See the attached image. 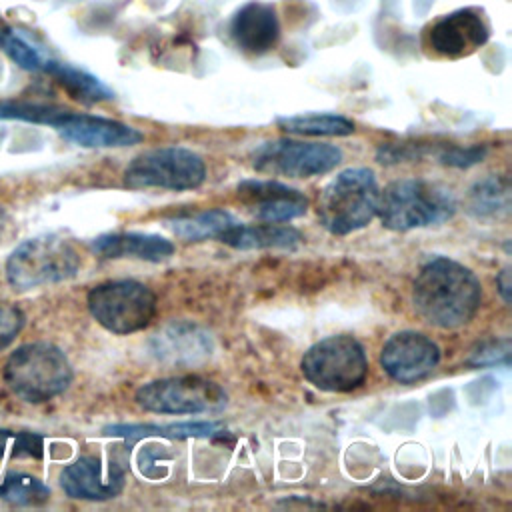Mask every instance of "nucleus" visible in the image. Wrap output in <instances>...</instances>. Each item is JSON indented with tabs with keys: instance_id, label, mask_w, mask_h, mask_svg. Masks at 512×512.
Returning <instances> with one entry per match:
<instances>
[{
	"instance_id": "nucleus-1",
	"label": "nucleus",
	"mask_w": 512,
	"mask_h": 512,
	"mask_svg": "<svg viewBox=\"0 0 512 512\" xmlns=\"http://www.w3.org/2000/svg\"><path fill=\"white\" fill-rule=\"evenodd\" d=\"M482 300L476 274L446 256L428 260L412 286V302L416 312L432 326L452 330L468 324Z\"/></svg>"
},
{
	"instance_id": "nucleus-2",
	"label": "nucleus",
	"mask_w": 512,
	"mask_h": 512,
	"mask_svg": "<svg viewBox=\"0 0 512 512\" xmlns=\"http://www.w3.org/2000/svg\"><path fill=\"white\" fill-rule=\"evenodd\" d=\"M456 212V198L450 188L424 180L402 178L390 182L378 196L376 214L382 226L406 232L442 224Z\"/></svg>"
},
{
	"instance_id": "nucleus-3",
	"label": "nucleus",
	"mask_w": 512,
	"mask_h": 512,
	"mask_svg": "<svg viewBox=\"0 0 512 512\" xmlns=\"http://www.w3.org/2000/svg\"><path fill=\"white\" fill-rule=\"evenodd\" d=\"M380 188L368 168H346L338 172L318 196V218L334 236H346L364 228L378 208Z\"/></svg>"
},
{
	"instance_id": "nucleus-4",
	"label": "nucleus",
	"mask_w": 512,
	"mask_h": 512,
	"mask_svg": "<svg viewBox=\"0 0 512 512\" xmlns=\"http://www.w3.org/2000/svg\"><path fill=\"white\" fill-rule=\"evenodd\" d=\"M6 386L24 402L40 404L62 394L72 382L66 354L48 342L16 348L4 364Z\"/></svg>"
},
{
	"instance_id": "nucleus-5",
	"label": "nucleus",
	"mask_w": 512,
	"mask_h": 512,
	"mask_svg": "<svg viewBox=\"0 0 512 512\" xmlns=\"http://www.w3.org/2000/svg\"><path fill=\"white\" fill-rule=\"evenodd\" d=\"M78 268L80 256L76 248L66 238L44 234L12 250L6 260V280L16 290H32L72 278Z\"/></svg>"
},
{
	"instance_id": "nucleus-6",
	"label": "nucleus",
	"mask_w": 512,
	"mask_h": 512,
	"mask_svg": "<svg viewBox=\"0 0 512 512\" xmlns=\"http://www.w3.org/2000/svg\"><path fill=\"white\" fill-rule=\"evenodd\" d=\"M304 378L324 392H350L368 374L362 344L350 334H334L312 344L300 362Z\"/></svg>"
},
{
	"instance_id": "nucleus-7",
	"label": "nucleus",
	"mask_w": 512,
	"mask_h": 512,
	"mask_svg": "<svg viewBox=\"0 0 512 512\" xmlns=\"http://www.w3.org/2000/svg\"><path fill=\"white\" fill-rule=\"evenodd\" d=\"M86 304L94 320L112 334L138 332L156 314V294L138 280L102 282L88 292Z\"/></svg>"
},
{
	"instance_id": "nucleus-8",
	"label": "nucleus",
	"mask_w": 512,
	"mask_h": 512,
	"mask_svg": "<svg viewBox=\"0 0 512 512\" xmlns=\"http://www.w3.org/2000/svg\"><path fill=\"white\" fill-rule=\"evenodd\" d=\"M206 178L204 160L182 146L152 148L136 158L124 170V186L132 190H194Z\"/></svg>"
},
{
	"instance_id": "nucleus-9",
	"label": "nucleus",
	"mask_w": 512,
	"mask_h": 512,
	"mask_svg": "<svg viewBox=\"0 0 512 512\" xmlns=\"http://www.w3.org/2000/svg\"><path fill=\"white\" fill-rule=\"evenodd\" d=\"M136 402L156 414H210L220 412L228 396L212 380L186 374L152 380L136 390Z\"/></svg>"
},
{
	"instance_id": "nucleus-10",
	"label": "nucleus",
	"mask_w": 512,
	"mask_h": 512,
	"mask_svg": "<svg viewBox=\"0 0 512 512\" xmlns=\"http://www.w3.org/2000/svg\"><path fill=\"white\" fill-rule=\"evenodd\" d=\"M342 162V150L324 142L268 140L254 148L252 166L270 176L312 178L334 170Z\"/></svg>"
},
{
	"instance_id": "nucleus-11",
	"label": "nucleus",
	"mask_w": 512,
	"mask_h": 512,
	"mask_svg": "<svg viewBox=\"0 0 512 512\" xmlns=\"http://www.w3.org/2000/svg\"><path fill=\"white\" fill-rule=\"evenodd\" d=\"M438 360L440 350L436 342L412 330L392 334L380 352L384 372L400 384H412L426 378L438 366Z\"/></svg>"
},
{
	"instance_id": "nucleus-12",
	"label": "nucleus",
	"mask_w": 512,
	"mask_h": 512,
	"mask_svg": "<svg viewBox=\"0 0 512 512\" xmlns=\"http://www.w3.org/2000/svg\"><path fill=\"white\" fill-rule=\"evenodd\" d=\"M148 352L154 360L166 366H196L212 356L214 340L200 324L174 320L152 334Z\"/></svg>"
},
{
	"instance_id": "nucleus-13",
	"label": "nucleus",
	"mask_w": 512,
	"mask_h": 512,
	"mask_svg": "<svg viewBox=\"0 0 512 512\" xmlns=\"http://www.w3.org/2000/svg\"><path fill=\"white\" fill-rule=\"evenodd\" d=\"M242 206L264 222H288L308 210V198L298 188L278 180H242L236 186Z\"/></svg>"
},
{
	"instance_id": "nucleus-14",
	"label": "nucleus",
	"mask_w": 512,
	"mask_h": 512,
	"mask_svg": "<svg viewBox=\"0 0 512 512\" xmlns=\"http://www.w3.org/2000/svg\"><path fill=\"white\" fill-rule=\"evenodd\" d=\"M62 490L76 500H108L124 488V468L98 456H82L60 474Z\"/></svg>"
},
{
	"instance_id": "nucleus-15",
	"label": "nucleus",
	"mask_w": 512,
	"mask_h": 512,
	"mask_svg": "<svg viewBox=\"0 0 512 512\" xmlns=\"http://www.w3.org/2000/svg\"><path fill=\"white\" fill-rule=\"evenodd\" d=\"M62 138L84 148H124L144 140V134L120 120L66 112L54 126Z\"/></svg>"
},
{
	"instance_id": "nucleus-16",
	"label": "nucleus",
	"mask_w": 512,
	"mask_h": 512,
	"mask_svg": "<svg viewBox=\"0 0 512 512\" xmlns=\"http://www.w3.org/2000/svg\"><path fill=\"white\" fill-rule=\"evenodd\" d=\"M428 48L444 58H460L488 40V26L484 18L470 10H456L434 22L428 32Z\"/></svg>"
},
{
	"instance_id": "nucleus-17",
	"label": "nucleus",
	"mask_w": 512,
	"mask_h": 512,
	"mask_svg": "<svg viewBox=\"0 0 512 512\" xmlns=\"http://www.w3.org/2000/svg\"><path fill=\"white\" fill-rule=\"evenodd\" d=\"M230 36L236 46L250 54L272 50L280 36L276 8L268 2L250 0L236 10L230 22Z\"/></svg>"
},
{
	"instance_id": "nucleus-18",
	"label": "nucleus",
	"mask_w": 512,
	"mask_h": 512,
	"mask_svg": "<svg viewBox=\"0 0 512 512\" xmlns=\"http://www.w3.org/2000/svg\"><path fill=\"white\" fill-rule=\"evenodd\" d=\"M90 248L104 258H138L160 262L174 254V244L160 234L108 232L92 240Z\"/></svg>"
},
{
	"instance_id": "nucleus-19",
	"label": "nucleus",
	"mask_w": 512,
	"mask_h": 512,
	"mask_svg": "<svg viewBox=\"0 0 512 512\" xmlns=\"http://www.w3.org/2000/svg\"><path fill=\"white\" fill-rule=\"evenodd\" d=\"M302 236L292 226H282L278 222L266 224H242L238 222L222 236V244H228L236 250H264V248H280L292 250L300 244Z\"/></svg>"
},
{
	"instance_id": "nucleus-20",
	"label": "nucleus",
	"mask_w": 512,
	"mask_h": 512,
	"mask_svg": "<svg viewBox=\"0 0 512 512\" xmlns=\"http://www.w3.org/2000/svg\"><path fill=\"white\" fill-rule=\"evenodd\" d=\"M236 224H238V220L222 208L174 216V218L164 220V228H168L176 238L186 240V242H202V240H218L220 242L222 236Z\"/></svg>"
},
{
	"instance_id": "nucleus-21",
	"label": "nucleus",
	"mask_w": 512,
	"mask_h": 512,
	"mask_svg": "<svg viewBox=\"0 0 512 512\" xmlns=\"http://www.w3.org/2000/svg\"><path fill=\"white\" fill-rule=\"evenodd\" d=\"M220 430L216 422H170V424H114L106 426L104 434L136 442L140 438H208Z\"/></svg>"
},
{
	"instance_id": "nucleus-22",
	"label": "nucleus",
	"mask_w": 512,
	"mask_h": 512,
	"mask_svg": "<svg viewBox=\"0 0 512 512\" xmlns=\"http://www.w3.org/2000/svg\"><path fill=\"white\" fill-rule=\"evenodd\" d=\"M466 210L478 220H498L510 212V184L504 176H486L466 194Z\"/></svg>"
},
{
	"instance_id": "nucleus-23",
	"label": "nucleus",
	"mask_w": 512,
	"mask_h": 512,
	"mask_svg": "<svg viewBox=\"0 0 512 512\" xmlns=\"http://www.w3.org/2000/svg\"><path fill=\"white\" fill-rule=\"evenodd\" d=\"M42 70L52 74L62 84V88L82 104H96V102L114 98V92L102 80H98L96 76H92L82 68H76L64 62L46 60Z\"/></svg>"
},
{
	"instance_id": "nucleus-24",
	"label": "nucleus",
	"mask_w": 512,
	"mask_h": 512,
	"mask_svg": "<svg viewBox=\"0 0 512 512\" xmlns=\"http://www.w3.org/2000/svg\"><path fill=\"white\" fill-rule=\"evenodd\" d=\"M278 126L290 134L300 136H348L352 134L354 122L330 112H308L296 116L278 118Z\"/></svg>"
},
{
	"instance_id": "nucleus-25",
	"label": "nucleus",
	"mask_w": 512,
	"mask_h": 512,
	"mask_svg": "<svg viewBox=\"0 0 512 512\" xmlns=\"http://www.w3.org/2000/svg\"><path fill=\"white\" fill-rule=\"evenodd\" d=\"M50 496V488L26 472H8L0 476V498L16 506H38Z\"/></svg>"
},
{
	"instance_id": "nucleus-26",
	"label": "nucleus",
	"mask_w": 512,
	"mask_h": 512,
	"mask_svg": "<svg viewBox=\"0 0 512 512\" xmlns=\"http://www.w3.org/2000/svg\"><path fill=\"white\" fill-rule=\"evenodd\" d=\"M66 108L52 106V104H36V102H0V118L12 120H26L36 124L56 126V122L66 114Z\"/></svg>"
},
{
	"instance_id": "nucleus-27",
	"label": "nucleus",
	"mask_w": 512,
	"mask_h": 512,
	"mask_svg": "<svg viewBox=\"0 0 512 512\" xmlns=\"http://www.w3.org/2000/svg\"><path fill=\"white\" fill-rule=\"evenodd\" d=\"M44 438L34 432L0 430V460L14 458H42Z\"/></svg>"
},
{
	"instance_id": "nucleus-28",
	"label": "nucleus",
	"mask_w": 512,
	"mask_h": 512,
	"mask_svg": "<svg viewBox=\"0 0 512 512\" xmlns=\"http://www.w3.org/2000/svg\"><path fill=\"white\" fill-rule=\"evenodd\" d=\"M0 48L4 50L6 56H10L20 68L24 70H42L44 68V58L20 36H16L12 30H2L0 32Z\"/></svg>"
},
{
	"instance_id": "nucleus-29",
	"label": "nucleus",
	"mask_w": 512,
	"mask_h": 512,
	"mask_svg": "<svg viewBox=\"0 0 512 512\" xmlns=\"http://www.w3.org/2000/svg\"><path fill=\"white\" fill-rule=\"evenodd\" d=\"M24 314L14 304L0 302V350H4L22 330Z\"/></svg>"
},
{
	"instance_id": "nucleus-30",
	"label": "nucleus",
	"mask_w": 512,
	"mask_h": 512,
	"mask_svg": "<svg viewBox=\"0 0 512 512\" xmlns=\"http://www.w3.org/2000/svg\"><path fill=\"white\" fill-rule=\"evenodd\" d=\"M486 146H450L440 154V162L446 166H456V168H468L472 164L482 162V158L486 156Z\"/></svg>"
},
{
	"instance_id": "nucleus-31",
	"label": "nucleus",
	"mask_w": 512,
	"mask_h": 512,
	"mask_svg": "<svg viewBox=\"0 0 512 512\" xmlns=\"http://www.w3.org/2000/svg\"><path fill=\"white\" fill-rule=\"evenodd\" d=\"M508 354H510V342L508 340H500V342H492V346H482L478 352H474L472 362L474 364H494V362H508Z\"/></svg>"
},
{
	"instance_id": "nucleus-32",
	"label": "nucleus",
	"mask_w": 512,
	"mask_h": 512,
	"mask_svg": "<svg viewBox=\"0 0 512 512\" xmlns=\"http://www.w3.org/2000/svg\"><path fill=\"white\" fill-rule=\"evenodd\" d=\"M496 284H498V290H500L504 302L510 304V286H512V284H510V268H508V266L500 270V274H498V278H496Z\"/></svg>"
},
{
	"instance_id": "nucleus-33",
	"label": "nucleus",
	"mask_w": 512,
	"mask_h": 512,
	"mask_svg": "<svg viewBox=\"0 0 512 512\" xmlns=\"http://www.w3.org/2000/svg\"><path fill=\"white\" fill-rule=\"evenodd\" d=\"M6 222H8V218H6V214H4V210H2V206H0V234H2V230H4V226H6Z\"/></svg>"
}]
</instances>
